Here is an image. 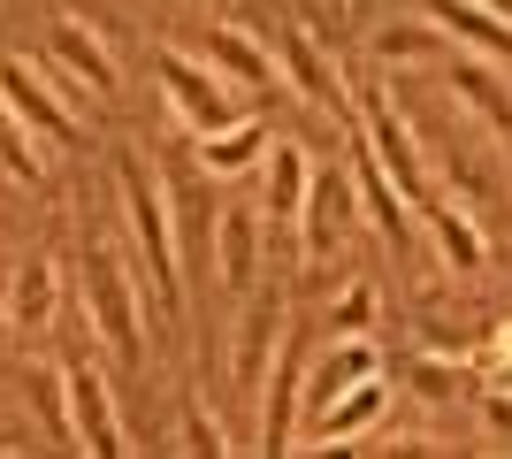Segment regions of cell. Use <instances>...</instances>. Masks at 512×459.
<instances>
[{
    "label": "cell",
    "instance_id": "1",
    "mask_svg": "<svg viewBox=\"0 0 512 459\" xmlns=\"http://www.w3.org/2000/svg\"><path fill=\"white\" fill-rule=\"evenodd\" d=\"M115 184H123V215H130V238H138V253H146L153 299H161V314H176V306H184V284H176L169 199H161V184H153V176L138 169V153H123V161H115Z\"/></svg>",
    "mask_w": 512,
    "mask_h": 459
},
{
    "label": "cell",
    "instance_id": "2",
    "mask_svg": "<svg viewBox=\"0 0 512 459\" xmlns=\"http://www.w3.org/2000/svg\"><path fill=\"white\" fill-rule=\"evenodd\" d=\"M85 306H92V329L107 337V352H115L123 368H138V360H146L138 299H130V276H123V261H115L107 245H92V253H85Z\"/></svg>",
    "mask_w": 512,
    "mask_h": 459
},
{
    "label": "cell",
    "instance_id": "3",
    "mask_svg": "<svg viewBox=\"0 0 512 459\" xmlns=\"http://www.w3.org/2000/svg\"><path fill=\"white\" fill-rule=\"evenodd\" d=\"M153 69H161V92H169V108L184 131L214 138V131H230L237 108H230V92L214 85V62H192V54H176V46H161L153 54Z\"/></svg>",
    "mask_w": 512,
    "mask_h": 459
},
{
    "label": "cell",
    "instance_id": "4",
    "mask_svg": "<svg viewBox=\"0 0 512 459\" xmlns=\"http://www.w3.org/2000/svg\"><path fill=\"white\" fill-rule=\"evenodd\" d=\"M69 77H54V85H46L39 69L31 62H0V100H8V108H16V123L31 138H46V146H69V138H77V123H69Z\"/></svg>",
    "mask_w": 512,
    "mask_h": 459
},
{
    "label": "cell",
    "instance_id": "5",
    "mask_svg": "<svg viewBox=\"0 0 512 459\" xmlns=\"http://www.w3.org/2000/svg\"><path fill=\"white\" fill-rule=\"evenodd\" d=\"M62 391H69V421H77L85 452H100V459L123 452V429H115V398H107V375L92 368V360H69V368H62Z\"/></svg>",
    "mask_w": 512,
    "mask_h": 459
},
{
    "label": "cell",
    "instance_id": "6",
    "mask_svg": "<svg viewBox=\"0 0 512 459\" xmlns=\"http://www.w3.org/2000/svg\"><path fill=\"white\" fill-rule=\"evenodd\" d=\"M283 352V299L268 291V299L245 306V322H237V345H230V375H237V391L253 398L260 391V375H268V360Z\"/></svg>",
    "mask_w": 512,
    "mask_h": 459
},
{
    "label": "cell",
    "instance_id": "7",
    "mask_svg": "<svg viewBox=\"0 0 512 459\" xmlns=\"http://www.w3.org/2000/svg\"><path fill=\"white\" fill-rule=\"evenodd\" d=\"M276 39H283V69H291V85H299L314 108L337 115L344 108V85H337V69H329V54H321V39L306 31V23H283Z\"/></svg>",
    "mask_w": 512,
    "mask_h": 459
},
{
    "label": "cell",
    "instance_id": "8",
    "mask_svg": "<svg viewBox=\"0 0 512 459\" xmlns=\"http://www.w3.org/2000/svg\"><path fill=\"white\" fill-rule=\"evenodd\" d=\"M306 253H329V245L344 238V222H352V176L337 169H314V184H306Z\"/></svg>",
    "mask_w": 512,
    "mask_h": 459
},
{
    "label": "cell",
    "instance_id": "9",
    "mask_svg": "<svg viewBox=\"0 0 512 459\" xmlns=\"http://www.w3.org/2000/svg\"><path fill=\"white\" fill-rule=\"evenodd\" d=\"M375 368H383V352H375V337H367V329H360V337H337V345L314 360V414L329 406V398H344L352 383H367Z\"/></svg>",
    "mask_w": 512,
    "mask_h": 459
},
{
    "label": "cell",
    "instance_id": "10",
    "mask_svg": "<svg viewBox=\"0 0 512 459\" xmlns=\"http://www.w3.org/2000/svg\"><path fill=\"white\" fill-rule=\"evenodd\" d=\"M367 153L390 169V184H398V199H421V169H413V138H406V123L367 92Z\"/></svg>",
    "mask_w": 512,
    "mask_h": 459
},
{
    "label": "cell",
    "instance_id": "11",
    "mask_svg": "<svg viewBox=\"0 0 512 459\" xmlns=\"http://www.w3.org/2000/svg\"><path fill=\"white\" fill-rule=\"evenodd\" d=\"M428 23H444L451 39L482 46V54H512V23L497 16V8H482V0H421Z\"/></svg>",
    "mask_w": 512,
    "mask_h": 459
},
{
    "label": "cell",
    "instance_id": "12",
    "mask_svg": "<svg viewBox=\"0 0 512 459\" xmlns=\"http://www.w3.org/2000/svg\"><path fill=\"white\" fill-rule=\"evenodd\" d=\"M214 261H222V284L230 291H253V268H260V215L253 207H230L214 222Z\"/></svg>",
    "mask_w": 512,
    "mask_h": 459
},
{
    "label": "cell",
    "instance_id": "13",
    "mask_svg": "<svg viewBox=\"0 0 512 459\" xmlns=\"http://www.w3.org/2000/svg\"><path fill=\"white\" fill-rule=\"evenodd\" d=\"M306 184H314V161H306L291 138H276V146H268V222H276V230L306 215Z\"/></svg>",
    "mask_w": 512,
    "mask_h": 459
},
{
    "label": "cell",
    "instance_id": "14",
    "mask_svg": "<svg viewBox=\"0 0 512 459\" xmlns=\"http://www.w3.org/2000/svg\"><path fill=\"white\" fill-rule=\"evenodd\" d=\"M207 62L222 69V77H237V85H268V46H260L245 23H214L207 31Z\"/></svg>",
    "mask_w": 512,
    "mask_h": 459
},
{
    "label": "cell",
    "instance_id": "15",
    "mask_svg": "<svg viewBox=\"0 0 512 459\" xmlns=\"http://www.w3.org/2000/svg\"><path fill=\"white\" fill-rule=\"evenodd\" d=\"M54 62H62L69 77H85L92 92H115V62H107V46L92 39L85 23H54Z\"/></svg>",
    "mask_w": 512,
    "mask_h": 459
},
{
    "label": "cell",
    "instance_id": "16",
    "mask_svg": "<svg viewBox=\"0 0 512 459\" xmlns=\"http://www.w3.org/2000/svg\"><path fill=\"white\" fill-rule=\"evenodd\" d=\"M451 92H459V100H467V108L482 115V123H490L497 138H512V92L497 85V77H490L482 62H451Z\"/></svg>",
    "mask_w": 512,
    "mask_h": 459
},
{
    "label": "cell",
    "instance_id": "17",
    "mask_svg": "<svg viewBox=\"0 0 512 459\" xmlns=\"http://www.w3.org/2000/svg\"><path fill=\"white\" fill-rule=\"evenodd\" d=\"M375 62L383 69H413V62H444V23H390L375 31Z\"/></svg>",
    "mask_w": 512,
    "mask_h": 459
},
{
    "label": "cell",
    "instance_id": "18",
    "mask_svg": "<svg viewBox=\"0 0 512 459\" xmlns=\"http://www.w3.org/2000/svg\"><path fill=\"white\" fill-rule=\"evenodd\" d=\"M199 146H207L214 176H237V169H253V161H268V123H230V131L199 138Z\"/></svg>",
    "mask_w": 512,
    "mask_h": 459
},
{
    "label": "cell",
    "instance_id": "19",
    "mask_svg": "<svg viewBox=\"0 0 512 459\" xmlns=\"http://www.w3.org/2000/svg\"><path fill=\"white\" fill-rule=\"evenodd\" d=\"M375 414H383V383L367 375V383H352L344 398H329V406H321V437H329V444H344V437H360V429H367Z\"/></svg>",
    "mask_w": 512,
    "mask_h": 459
},
{
    "label": "cell",
    "instance_id": "20",
    "mask_svg": "<svg viewBox=\"0 0 512 459\" xmlns=\"http://www.w3.org/2000/svg\"><path fill=\"white\" fill-rule=\"evenodd\" d=\"M352 192L367 199V215H375V230H390V245H406V199H390V169L367 153L360 176H352Z\"/></svg>",
    "mask_w": 512,
    "mask_h": 459
},
{
    "label": "cell",
    "instance_id": "21",
    "mask_svg": "<svg viewBox=\"0 0 512 459\" xmlns=\"http://www.w3.org/2000/svg\"><path fill=\"white\" fill-rule=\"evenodd\" d=\"M8 314H16L23 329H46V322H54V261H23V276H16V299H8Z\"/></svg>",
    "mask_w": 512,
    "mask_h": 459
},
{
    "label": "cell",
    "instance_id": "22",
    "mask_svg": "<svg viewBox=\"0 0 512 459\" xmlns=\"http://www.w3.org/2000/svg\"><path fill=\"white\" fill-rule=\"evenodd\" d=\"M291 398H299V352H283L276 391H268V406H260V444H268V452H283V437H291Z\"/></svg>",
    "mask_w": 512,
    "mask_h": 459
},
{
    "label": "cell",
    "instance_id": "23",
    "mask_svg": "<svg viewBox=\"0 0 512 459\" xmlns=\"http://www.w3.org/2000/svg\"><path fill=\"white\" fill-rule=\"evenodd\" d=\"M428 222H436V245H444L451 268H474V261H482V230H474L459 207H428Z\"/></svg>",
    "mask_w": 512,
    "mask_h": 459
},
{
    "label": "cell",
    "instance_id": "24",
    "mask_svg": "<svg viewBox=\"0 0 512 459\" xmlns=\"http://www.w3.org/2000/svg\"><path fill=\"white\" fill-rule=\"evenodd\" d=\"M0 169L23 176V184H39V146H31V131L16 123V108L0 100Z\"/></svg>",
    "mask_w": 512,
    "mask_h": 459
},
{
    "label": "cell",
    "instance_id": "25",
    "mask_svg": "<svg viewBox=\"0 0 512 459\" xmlns=\"http://www.w3.org/2000/svg\"><path fill=\"white\" fill-rule=\"evenodd\" d=\"M176 207H184V238H192V253L199 261H207V238H214V199H207V184H192V176H184V184H176Z\"/></svg>",
    "mask_w": 512,
    "mask_h": 459
},
{
    "label": "cell",
    "instance_id": "26",
    "mask_svg": "<svg viewBox=\"0 0 512 459\" xmlns=\"http://www.w3.org/2000/svg\"><path fill=\"white\" fill-rule=\"evenodd\" d=\"M375 322V284H352L337 306H329V337H360Z\"/></svg>",
    "mask_w": 512,
    "mask_h": 459
},
{
    "label": "cell",
    "instance_id": "27",
    "mask_svg": "<svg viewBox=\"0 0 512 459\" xmlns=\"http://www.w3.org/2000/svg\"><path fill=\"white\" fill-rule=\"evenodd\" d=\"M459 383H467V375H459V352H451V360H421V368H413V391H421V398H459Z\"/></svg>",
    "mask_w": 512,
    "mask_h": 459
},
{
    "label": "cell",
    "instance_id": "28",
    "mask_svg": "<svg viewBox=\"0 0 512 459\" xmlns=\"http://www.w3.org/2000/svg\"><path fill=\"white\" fill-rule=\"evenodd\" d=\"M184 452H207L214 459V452H230V444H222V429H214L207 414H192V421H184Z\"/></svg>",
    "mask_w": 512,
    "mask_h": 459
},
{
    "label": "cell",
    "instance_id": "29",
    "mask_svg": "<svg viewBox=\"0 0 512 459\" xmlns=\"http://www.w3.org/2000/svg\"><path fill=\"white\" fill-rule=\"evenodd\" d=\"M482 414H490V429H512V391H490V398H482Z\"/></svg>",
    "mask_w": 512,
    "mask_h": 459
},
{
    "label": "cell",
    "instance_id": "30",
    "mask_svg": "<svg viewBox=\"0 0 512 459\" xmlns=\"http://www.w3.org/2000/svg\"><path fill=\"white\" fill-rule=\"evenodd\" d=\"M497 352H505V360H512V322H505V329H497Z\"/></svg>",
    "mask_w": 512,
    "mask_h": 459
},
{
    "label": "cell",
    "instance_id": "31",
    "mask_svg": "<svg viewBox=\"0 0 512 459\" xmlns=\"http://www.w3.org/2000/svg\"><path fill=\"white\" fill-rule=\"evenodd\" d=\"M352 8H360V0H329V16H352Z\"/></svg>",
    "mask_w": 512,
    "mask_h": 459
},
{
    "label": "cell",
    "instance_id": "32",
    "mask_svg": "<svg viewBox=\"0 0 512 459\" xmlns=\"http://www.w3.org/2000/svg\"><path fill=\"white\" fill-rule=\"evenodd\" d=\"M482 8H497V16H505V23H512V0H482Z\"/></svg>",
    "mask_w": 512,
    "mask_h": 459
},
{
    "label": "cell",
    "instance_id": "33",
    "mask_svg": "<svg viewBox=\"0 0 512 459\" xmlns=\"http://www.w3.org/2000/svg\"><path fill=\"white\" fill-rule=\"evenodd\" d=\"M8 322H16V314H0V345H8Z\"/></svg>",
    "mask_w": 512,
    "mask_h": 459
},
{
    "label": "cell",
    "instance_id": "34",
    "mask_svg": "<svg viewBox=\"0 0 512 459\" xmlns=\"http://www.w3.org/2000/svg\"><path fill=\"white\" fill-rule=\"evenodd\" d=\"M497 383H505V391H512V360H505V375H497Z\"/></svg>",
    "mask_w": 512,
    "mask_h": 459
}]
</instances>
